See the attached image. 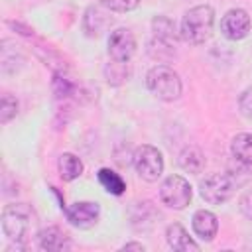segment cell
I'll return each instance as SVG.
<instances>
[{
	"label": "cell",
	"instance_id": "5b68a950",
	"mask_svg": "<svg viewBox=\"0 0 252 252\" xmlns=\"http://www.w3.org/2000/svg\"><path fill=\"white\" fill-rule=\"evenodd\" d=\"M132 163L136 167V173L144 181H158L163 173V158L161 152L150 144H142L132 154Z\"/></svg>",
	"mask_w": 252,
	"mask_h": 252
},
{
	"label": "cell",
	"instance_id": "ac0fdd59",
	"mask_svg": "<svg viewBox=\"0 0 252 252\" xmlns=\"http://www.w3.org/2000/svg\"><path fill=\"white\" fill-rule=\"evenodd\" d=\"M57 165H59V173L65 181H73L83 173V161L75 154H69V152L59 156Z\"/></svg>",
	"mask_w": 252,
	"mask_h": 252
},
{
	"label": "cell",
	"instance_id": "277c9868",
	"mask_svg": "<svg viewBox=\"0 0 252 252\" xmlns=\"http://www.w3.org/2000/svg\"><path fill=\"white\" fill-rule=\"evenodd\" d=\"M238 183L230 173H211L199 183V193L209 205H222L232 195Z\"/></svg>",
	"mask_w": 252,
	"mask_h": 252
},
{
	"label": "cell",
	"instance_id": "5bb4252c",
	"mask_svg": "<svg viewBox=\"0 0 252 252\" xmlns=\"http://www.w3.org/2000/svg\"><path fill=\"white\" fill-rule=\"evenodd\" d=\"M152 32H154V37L159 39V41H165L169 45L177 43V39L181 37V33L177 32L173 20H169L167 16H156L152 20Z\"/></svg>",
	"mask_w": 252,
	"mask_h": 252
},
{
	"label": "cell",
	"instance_id": "2e32d148",
	"mask_svg": "<svg viewBox=\"0 0 252 252\" xmlns=\"http://www.w3.org/2000/svg\"><path fill=\"white\" fill-rule=\"evenodd\" d=\"M230 154L238 163L252 165V134L240 132L230 142Z\"/></svg>",
	"mask_w": 252,
	"mask_h": 252
},
{
	"label": "cell",
	"instance_id": "603a6c76",
	"mask_svg": "<svg viewBox=\"0 0 252 252\" xmlns=\"http://www.w3.org/2000/svg\"><path fill=\"white\" fill-rule=\"evenodd\" d=\"M238 106H240V112H242L246 118H252V87L246 89V91L240 94Z\"/></svg>",
	"mask_w": 252,
	"mask_h": 252
},
{
	"label": "cell",
	"instance_id": "cb8c5ba5",
	"mask_svg": "<svg viewBox=\"0 0 252 252\" xmlns=\"http://www.w3.org/2000/svg\"><path fill=\"white\" fill-rule=\"evenodd\" d=\"M238 207H240V213H242L246 219L252 220V189H248V191L242 193V197H240V201H238Z\"/></svg>",
	"mask_w": 252,
	"mask_h": 252
},
{
	"label": "cell",
	"instance_id": "7a4b0ae2",
	"mask_svg": "<svg viewBox=\"0 0 252 252\" xmlns=\"http://www.w3.org/2000/svg\"><path fill=\"white\" fill-rule=\"evenodd\" d=\"M213 26H215V10L209 4H201L185 12V16L181 18L179 33L181 39H185L187 43L201 45L211 37Z\"/></svg>",
	"mask_w": 252,
	"mask_h": 252
},
{
	"label": "cell",
	"instance_id": "ffe728a7",
	"mask_svg": "<svg viewBox=\"0 0 252 252\" xmlns=\"http://www.w3.org/2000/svg\"><path fill=\"white\" fill-rule=\"evenodd\" d=\"M104 75H106V81L110 85H120L128 77V63L112 61V63H108L104 67Z\"/></svg>",
	"mask_w": 252,
	"mask_h": 252
},
{
	"label": "cell",
	"instance_id": "ba28073f",
	"mask_svg": "<svg viewBox=\"0 0 252 252\" xmlns=\"http://www.w3.org/2000/svg\"><path fill=\"white\" fill-rule=\"evenodd\" d=\"M250 16L246 10L242 8H232L228 10L222 20H220V32L226 39H232V41H238V39H244L248 33H250Z\"/></svg>",
	"mask_w": 252,
	"mask_h": 252
},
{
	"label": "cell",
	"instance_id": "8992f818",
	"mask_svg": "<svg viewBox=\"0 0 252 252\" xmlns=\"http://www.w3.org/2000/svg\"><path fill=\"white\" fill-rule=\"evenodd\" d=\"M191 197H193V191H191V185L185 177L181 175H169L163 179L161 187H159V199L163 205H167L169 209H185L189 203H191Z\"/></svg>",
	"mask_w": 252,
	"mask_h": 252
},
{
	"label": "cell",
	"instance_id": "d6986e66",
	"mask_svg": "<svg viewBox=\"0 0 252 252\" xmlns=\"http://www.w3.org/2000/svg\"><path fill=\"white\" fill-rule=\"evenodd\" d=\"M98 183L112 195H122L126 191V181L120 177V173H116L108 167L98 169Z\"/></svg>",
	"mask_w": 252,
	"mask_h": 252
},
{
	"label": "cell",
	"instance_id": "e0dca14e",
	"mask_svg": "<svg viewBox=\"0 0 252 252\" xmlns=\"http://www.w3.org/2000/svg\"><path fill=\"white\" fill-rule=\"evenodd\" d=\"M179 165L189 173H201L205 167V156L197 146H187L179 154Z\"/></svg>",
	"mask_w": 252,
	"mask_h": 252
},
{
	"label": "cell",
	"instance_id": "8fae6325",
	"mask_svg": "<svg viewBox=\"0 0 252 252\" xmlns=\"http://www.w3.org/2000/svg\"><path fill=\"white\" fill-rule=\"evenodd\" d=\"M191 224H193V230L195 234L205 240V242H211L215 236H217V230H219V220L217 217L211 213V211H205V209H199L193 213V219H191Z\"/></svg>",
	"mask_w": 252,
	"mask_h": 252
},
{
	"label": "cell",
	"instance_id": "d4e9b609",
	"mask_svg": "<svg viewBox=\"0 0 252 252\" xmlns=\"http://www.w3.org/2000/svg\"><path fill=\"white\" fill-rule=\"evenodd\" d=\"M53 91H55L57 96H67V94L73 91V87H71V83H69L65 77H55V81H53Z\"/></svg>",
	"mask_w": 252,
	"mask_h": 252
},
{
	"label": "cell",
	"instance_id": "3957f363",
	"mask_svg": "<svg viewBox=\"0 0 252 252\" xmlns=\"http://www.w3.org/2000/svg\"><path fill=\"white\" fill-rule=\"evenodd\" d=\"M146 87L156 98L165 100V102L177 100L181 96V91H183L179 75L167 65L152 67L146 75Z\"/></svg>",
	"mask_w": 252,
	"mask_h": 252
},
{
	"label": "cell",
	"instance_id": "7c38bea8",
	"mask_svg": "<svg viewBox=\"0 0 252 252\" xmlns=\"http://www.w3.org/2000/svg\"><path fill=\"white\" fill-rule=\"evenodd\" d=\"M165 240H167V246L177 252H189V250L197 252L199 250V244L189 236V232L179 222H173L165 228Z\"/></svg>",
	"mask_w": 252,
	"mask_h": 252
},
{
	"label": "cell",
	"instance_id": "44dd1931",
	"mask_svg": "<svg viewBox=\"0 0 252 252\" xmlns=\"http://www.w3.org/2000/svg\"><path fill=\"white\" fill-rule=\"evenodd\" d=\"M16 112H18V100L12 94H4L0 102V122L8 124L16 116Z\"/></svg>",
	"mask_w": 252,
	"mask_h": 252
},
{
	"label": "cell",
	"instance_id": "484cf974",
	"mask_svg": "<svg viewBox=\"0 0 252 252\" xmlns=\"http://www.w3.org/2000/svg\"><path fill=\"white\" fill-rule=\"evenodd\" d=\"M122 250H140V252H144V244H140V242H126L122 246Z\"/></svg>",
	"mask_w": 252,
	"mask_h": 252
},
{
	"label": "cell",
	"instance_id": "52a82bcc",
	"mask_svg": "<svg viewBox=\"0 0 252 252\" xmlns=\"http://www.w3.org/2000/svg\"><path fill=\"white\" fill-rule=\"evenodd\" d=\"M136 51V37L126 28H116L108 35V55L112 61L128 63Z\"/></svg>",
	"mask_w": 252,
	"mask_h": 252
},
{
	"label": "cell",
	"instance_id": "9a60e30c",
	"mask_svg": "<svg viewBox=\"0 0 252 252\" xmlns=\"http://www.w3.org/2000/svg\"><path fill=\"white\" fill-rule=\"evenodd\" d=\"M158 217L159 215L156 213V209H154V205L150 201L136 203L134 209H132V224L138 230H150Z\"/></svg>",
	"mask_w": 252,
	"mask_h": 252
},
{
	"label": "cell",
	"instance_id": "7402d4cb",
	"mask_svg": "<svg viewBox=\"0 0 252 252\" xmlns=\"http://www.w3.org/2000/svg\"><path fill=\"white\" fill-rule=\"evenodd\" d=\"M98 2L108 12H120V14L122 12H130L140 4V0H98Z\"/></svg>",
	"mask_w": 252,
	"mask_h": 252
},
{
	"label": "cell",
	"instance_id": "9c48e42d",
	"mask_svg": "<svg viewBox=\"0 0 252 252\" xmlns=\"http://www.w3.org/2000/svg\"><path fill=\"white\" fill-rule=\"evenodd\" d=\"M65 215L73 226L91 228L96 224V220L100 217V207H98V203H93V201H79V203H73L71 207H67Z\"/></svg>",
	"mask_w": 252,
	"mask_h": 252
},
{
	"label": "cell",
	"instance_id": "30bf717a",
	"mask_svg": "<svg viewBox=\"0 0 252 252\" xmlns=\"http://www.w3.org/2000/svg\"><path fill=\"white\" fill-rule=\"evenodd\" d=\"M112 26V16L104 6H89L83 16V32L89 37H98Z\"/></svg>",
	"mask_w": 252,
	"mask_h": 252
},
{
	"label": "cell",
	"instance_id": "6da1fadb",
	"mask_svg": "<svg viewBox=\"0 0 252 252\" xmlns=\"http://www.w3.org/2000/svg\"><path fill=\"white\" fill-rule=\"evenodd\" d=\"M37 226V215L35 211L26 203H10L2 211V232L8 236V240L16 244H24Z\"/></svg>",
	"mask_w": 252,
	"mask_h": 252
},
{
	"label": "cell",
	"instance_id": "4fadbf2b",
	"mask_svg": "<svg viewBox=\"0 0 252 252\" xmlns=\"http://www.w3.org/2000/svg\"><path fill=\"white\" fill-rule=\"evenodd\" d=\"M37 244H39V248L49 250V252L67 250L71 246L69 236L61 228H57V226H47V228L39 230L37 232Z\"/></svg>",
	"mask_w": 252,
	"mask_h": 252
}]
</instances>
